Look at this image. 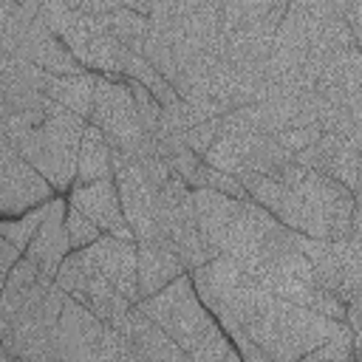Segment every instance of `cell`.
<instances>
[{
  "label": "cell",
  "mask_w": 362,
  "mask_h": 362,
  "mask_svg": "<svg viewBox=\"0 0 362 362\" xmlns=\"http://www.w3.org/2000/svg\"><path fill=\"white\" fill-rule=\"evenodd\" d=\"M238 181L252 201L300 235L342 240L359 226V195L297 158L274 175L240 173Z\"/></svg>",
  "instance_id": "obj_1"
},
{
  "label": "cell",
  "mask_w": 362,
  "mask_h": 362,
  "mask_svg": "<svg viewBox=\"0 0 362 362\" xmlns=\"http://www.w3.org/2000/svg\"><path fill=\"white\" fill-rule=\"evenodd\" d=\"M65 297L28 257H17L0 286V342L8 359L51 362V342Z\"/></svg>",
  "instance_id": "obj_2"
},
{
  "label": "cell",
  "mask_w": 362,
  "mask_h": 362,
  "mask_svg": "<svg viewBox=\"0 0 362 362\" xmlns=\"http://www.w3.org/2000/svg\"><path fill=\"white\" fill-rule=\"evenodd\" d=\"M181 351L189 362H240L232 339L195 294L189 272L170 280L150 297L136 303Z\"/></svg>",
  "instance_id": "obj_3"
},
{
  "label": "cell",
  "mask_w": 362,
  "mask_h": 362,
  "mask_svg": "<svg viewBox=\"0 0 362 362\" xmlns=\"http://www.w3.org/2000/svg\"><path fill=\"white\" fill-rule=\"evenodd\" d=\"M345 322L328 320L308 305L269 294L243 331L240 359L246 362H300L320 342L342 331Z\"/></svg>",
  "instance_id": "obj_4"
},
{
  "label": "cell",
  "mask_w": 362,
  "mask_h": 362,
  "mask_svg": "<svg viewBox=\"0 0 362 362\" xmlns=\"http://www.w3.org/2000/svg\"><path fill=\"white\" fill-rule=\"evenodd\" d=\"M189 280L195 286V294L209 308V314L218 320L223 334L232 339L238 356L243 348V331L266 303L272 291L263 288L257 277H252L246 269H240L235 260L215 255L206 263L195 266L189 272Z\"/></svg>",
  "instance_id": "obj_5"
},
{
  "label": "cell",
  "mask_w": 362,
  "mask_h": 362,
  "mask_svg": "<svg viewBox=\"0 0 362 362\" xmlns=\"http://www.w3.org/2000/svg\"><path fill=\"white\" fill-rule=\"evenodd\" d=\"M37 17L65 42V48L76 57V62L85 71L107 74V76L124 74V65L133 54L113 37L105 14L90 17V14L71 11L57 0H42Z\"/></svg>",
  "instance_id": "obj_6"
},
{
  "label": "cell",
  "mask_w": 362,
  "mask_h": 362,
  "mask_svg": "<svg viewBox=\"0 0 362 362\" xmlns=\"http://www.w3.org/2000/svg\"><path fill=\"white\" fill-rule=\"evenodd\" d=\"M82 130H85L82 116L65 107H57L40 124L25 130L14 141V147L54 187V192H68L74 184V173H76V153H79Z\"/></svg>",
  "instance_id": "obj_7"
},
{
  "label": "cell",
  "mask_w": 362,
  "mask_h": 362,
  "mask_svg": "<svg viewBox=\"0 0 362 362\" xmlns=\"http://www.w3.org/2000/svg\"><path fill=\"white\" fill-rule=\"evenodd\" d=\"M88 122L107 139L113 161H139L147 153H153L136 99L122 76L96 74Z\"/></svg>",
  "instance_id": "obj_8"
},
{
  "label": "cell",
  "mask_w": 362,
  "mask_h": 362,
  "mask_svg": "<svg viewBox=\"0 0 362 362\" xmlns=\"http://www.w3.org/2000/svg\"><path fill=\"white\" fill-rule=\"evenodd\" d=\"M147 31L173 51H209L221 42V0H153Z\"/></svg>",
  "instance_id": "obj_9"
},
{
  "label": "cell",
  "mask_w": 362,
  "mask_h": 362,
  "mask_svg": "<svg viewBox=\"0 0 362 362\" xmlns=\"http://www.w3.org/2000/svg\"><path fill=\"white\" fill-rule=\"evenodd\" d=\"M57 359H82V362H127L122 339L113 325L102 322L93 311H88L74 297H65L54 342H51V362Z\"/></svg>",
  "instance_id": "obj_10"
},
{
  "label": "cell",
  "mask_w": 362,
  "mask_h": 362,
  "mask_svg": "<svg viewBox=\"0 0 362 362\" xmlns=\"http://www.w3.org/2000/svg\"><path fill=\"white\" fill-rule=\"evenodd\" d=\"M156 240H161L170 252H175V257L181 260V266L187 272H192L195 266L215 257V252L209 249V243L204 240V235L198 229L192 189L175 175H170L158 189Z\"/></svg>",
  "instance_id": "obj_11"
},
{
  "label": "cell",
  "mask_w": 362,
  "mask_h": 362,
  "mask_svg": "<svg viewBox=\"0 0 362 362\" xmlns=\"http://www.w3.org/2000/svg\"><path fill=\"white\" fill-rule=\"evenodd\" d=\"M54 283L107 325H113L130 305H136L93 266L85 249H71L65 255V260L54 274Z\"/></svg>",
  "instance_id": "obj_12"
},
{
  "label": "cell",
  "mask_w": 362,
  "mask_h": 362,
  "mask_svg": "<svg viewBox=\"0 0 362 362\" xmlns=\"http://www.w3.org/2000/svg\"><path fill=\"white\" fill-rule=\"evenodd\" d=\"M48 198H54V187L17 153L0 127V218L23 215Z\"/></svg>",
  "instance_id": "obj_13"
},
{
  "label": "cell",
  "mask_w": 362,
  "mask_h": 362,
  "mask_svg": "<svg viewBox=\"0 0 362 362\" xmlns=\"http://www.w3.org/2000/svg\"><path fill=\"white\" fill-rule=\"evenodd\" d=\"M0 51L14 59L31 62L48 74H85V68L76 62V57L65 48V42L40 17L28 20L25 25L14 28L11 34H6L0 40Z\"/></svg>",
  "instance_id": "obj_14"
},
{
  "label": "cell",
  "mask_w": 362,
  "mask_h": 362,
  "mask_svg": "<svg viewBox=\"0 0 362 362\" xmlns=\"http://www.w3.org/2000/svg\"><path fill=\"white\" fill-rule=\"evenodd\" d=\"M359 156H362L359 139H348V136L328 133V130L320 133L317 141H311L308 147L294 153V158L300 164L339 181L354 195H359Z\"/></svg>",
  "instance_id": "obj_15"
},
{
  "label": "cell",
  "mask_w": 362,
  "mask_h": 362,
  "mask_svg": "<svg viewBox=\"0 0 362 362\" xmlns=\"http://www.w3.org/2000/svg\"><path fill=\"white\" fill-rule=\"evenodd\" d=\"M127 362H184V351L139 308L130 305L113 322Z\"/></svg>",
  "instance_id": "obj_16"
},
{
  "label": "cell",
  "mask_w": 362,
  "mask_h": 362,
  "mask_svg": "<svg viewBox=\"0 0 362 362\" xmlns=\"http://www.w3.org/2000/svg\"><path fill=\"white\" fill-rule=\"evenodd\" d=\"M93 266L130 300L139 303V255L133 238H116V235H99L93 243L85 246Z\"/></svg>",
  "instance_id": "obj_17"
},
{
  "label": "cell",
  "mask_w": 362,
  "mask_h": 362,
  "mask_svg": "<svg viewBox=\"0 0 362 362\" xmlns=\"http://www.w3.org/2000/svg\"><path fill=\"white\" fill-rule=\"evenodd\" d=\"M71 206H76L79 212H85L102 235H116V238H133L124 212H122V201L116 192L113 178H99V181H88V184H71Z\"/></svg>",
  "instance_id": "obj_18"
},
{
  "label": "cell",
  "mask_w": 362,
  "mask_h": 362,
  "mask_svg": "<svg viewBox=\"0 0 362 362\" xmlns=\"http://www.w3.org/2000/svg\"><path fill=\"white\" fill-rule=\"evenodd\" d=\"M68 252H71V243H68V232H65V201L54 198L48 218L40 223V229L28 240L23 257H28L42 277L54 280V274Z\"/></svg>",
  "instance_id": "obj_19"
},
{
  "label": "cell",
  "mask_w": 362,
  "mask_h": 362,
  "mask_svg": "<svg viewBox=\"0 0 362 362\" xmlns=\"http://www.w3.org/2000/svg\"><path fill=\"white\" fill-rule=\"evenodd\" d=\"M136 255H139V297H150L158 288H164L170 280H175L178 274H184L187 269L181 266V260L175 257V252H170L161 240L150 238V240H136Z\"/></svg>",
  "instance_id": "obj_20"
},
{
  "label": "cell",
  "mask_w": 362,
  "mask_h": 362,
  "mask_svg": "<svg viewBox=\"0 0 362 362\" xmlns=\"http://www.w3.org/2000/svg\"><path fill=\"white\" fill-rule=\"evenodd\" d=\"M288 0H221L223 31L232 28H269L277 31Z\"/></svg>",
  "instance_id": "obj_21"
},
{
  "label": "cell",
  "mask_w": 362,
  "mask_h": 362,
  "mask_svg": "<svg viewBox=\"0 0 362 362\" xmlns=\"http://www.w3.org/2000/svg\"><path fill=\"white\" fill-rule=\"evenodd\" d=\"M93 85H96V74L85 71V74H48L45 79V93L65 110L82 116L88 122L90 116V102H93Z\"/></svg>",
  "instance_id": "obj_22"
},
{
  "label": "cell",
  "mask_w": 362,
  "mask_h": 362,
  "mask_svg": "<svg viewBox=\"0 0 362 362\" xmlns=\"http://www.w3.org/2000/svg\"><path fill=\"white\" fill-rule=\"evenodd\" d=\"M99 178H113V153H110L107 139L90 122H85V130L79 139V153H76L74 184H88V181H99Z\"/></svg>",
  "instance_id": "obj_23"
},
{
  "label": "cell",
  "mask_w": 362,
  "mask_h": 362,
  "mask_svg": "<svg viewBox=\"0 0 362 362\" xmlns=\"http://www.w3.org/2000/svg\"><path fill=\"white\" fill-rule=\"evenodd\" d=\"M51 206H54V198H48V201H42V204L31 206V209H28V212H23V215L0 218V235H3L14 249H20V255H23V252H25V246H28V240H31V238H34V232L40 229V223L48 218Z\"/></svg>",
  "instance_id": "obj_24"
},
{
  "label": "cell",
  "mask_w": 362,
  "mask_h": 362,
  "mask_svg": "<svg viewBox=\"0 0 362 362\" xmlns=\"http://www.w3.org/2000/svg\"><path fill=\"white\" fill-rule=\"evenodd\" d=\"M113 37L130 51V54H141V45L147 40V14L130 11V8H113L105 14Z\"/></svg>",
  "instance_id": "obj_25"
},
{
  "label": "cell",
  "mask_w": 362,
  "mask_h": 362,
  "mask_svg": "<svg viewBox=\"0 0 362 362\" xmlns=\"http://www.w3.org/2000/svg\"><path fill=\"white\" fill-rule=\"evenodd\" d=\"M122 76L136 79L139 85H144V88H147V90H150V93H153L164 107H167V105H173V102L178 99V93L173 90V85H170V82H167V79H164V76H161V74H158V71H156V68H153L141 54H133V57L127 59V65H124V74H122Z\"/></svg>",
  "instance_id": "obj_26"
},
{
  "label": "cell",
  "mask_w": 362,
  "mask_h": 362,
  "mask_svg": "<svg viewBox=\"0 0 362 362\" xmlns=\"http://www.w3.org/2000/svg\"><path fill=\"white\" fill-rule=\"evenodd\" d=\"M187 187H189V189L204 187V189H215V192H223V195H232V198H249L246 189H243V184H240L232 173H223V170L206 164L204 158H201V164L195 167V173H192V178L187 181Z\"/></svg>",
  "instance_id": "obj_27"
},
{
  "label": "cell",
  "mask_w": 362,
  "mask_h": 362,
  "mask_svg": "<svg viewBox=\"0 0 362 362\" xmlns=\"http://www.w3.org/2000/svg\"><path fill=\"white\" fill-rule=\"evenodd\" d=\"M354 359H356V351H354V334L348 325L303 356V362H354Z\"/></svg>",
  "instance_id": "obj_28"
},
{
  "label": "cell",
  "mask_w": 362,
  "mask_h": 362,
  "mask_svg": "<svg viewBox=\"0 0 362 362\" xmlns=\"http://www.w3.org/2000/svg\"><path fill=\"white\" fill-rule=\"evenodd\" d=\"M65 232H68L71 249H85L88 243H93V240L102 235L99 226H96L85 212H79V209L71 206V204H65Z\"/></svg>",
  "instance_id": "obj_29"
},
{
  "label": "cell",
  "mask_w": 362,
  "mask_h": 362,
  "mask_svg": "<svg viewBox=\"0 0 362 362\" xmlns=\"http://www.w3.org/2000/svg\"><path fill=\"white\" fill-rule=\"evenodd\" d=\"M215 136H218V116L204 119V122H195L192 127H187V130L181 133L184 144H187L192 153H198V156L206 153V147L215 141Z\"/></svg>",
  "instance_id": "obj_30"
},
{
  "label": "cell",
  "mask_w": 362,
  "mask_h": 362,
  "mask_svg": "<svg viewBox=\"0 0 362 362\" xmlns=\"http://www.w3.org/2000/svg\"><path fill=\"white\" fill-rule=\"evenodd\" d=\"M320 133H322V130H320L317 124H291V127H286V130L274 133V139H277L286 150L297 153V150L308 147L311 141H317V139H320Z\"/></svg>",
  "instance_id": "obj_31"
},
{
  "label": "cell",
  "mask_w": 362,
  "mask_h": 362,
  "mask_svg": "<svg viewBox=\"0 0 362 362\" xmlns=\"http://www.w3.org/2000/svg\"><path fill=\"white\" fill-rule=\"evenodd\" d=\"M34 17H37V14L25 11L17 0H0V40H3L6 34H11L14 28L25 25V23L34 20Z\"/></svg>",
  "instance_id": "obj_32"
},
{
  "label": "cell",
  "mask_w": 362,
  "mask_h": 362,
  "mask_svg": "<svg viewBox=\"0 0 362 362\" xmlns=\"http://www.w3.org/2000/svg\"><path fill=\"white\" fill-rule=\"evenodd\" d=\"M59 6L71 8V11H79V14H90V17H99V14H107L116 6V0H57Z\"/></svg>",
  "instance_id": "obj_33"
},
{
  "label": "cell",
  "mask_w": 362,
  "mask_h": 362,
  "mask_svg": "<svg viewBox=\"0 0 362 362\" xmlns=\"http://www.w3.org/2000/svg\"><path fill=\"white\" fill-rule=\"evenodd\" d=\"M17 257H20V249H14V246L0 235V286H3V280H6V274H8V269L17 263Z\"/></svg>",
  "instance_id": "obj_34"
},
{
  "label": "cell",
  "mask_w": 362,
  "mask_h": 362,
  "mask_svg": "<svg viewBox=\"0 0 362 362\" xmlns=\"http://www.w3.org/2000/svg\"><path fill=\"white\" fill-rule=\"evenodd\" d=\"M116 6H122V8H130V11H139V14H150V6H153V0H116Z\"/></svg>",
  "instance_id": "obj_35"
},
{
  "label": "cell",
  "mask_w": 362,
  "mask_h": 362,
  "mask_svg": "<svg viewBox=\"0 0 362 362\" xmlns=\"http://www.w3.org/2000/svg\"><path fill=\"white\" fill-rule=\"evenodd\" d=\"M11 62H14V57H8V54H3V51H0V76L8 71V65H11Z\"/></svg>",
  "instance_id": "obj_36"
},
{
  "label": "cell",
  "mask_w": 362,
  "mask_h": 362,
  "mask_svg": "<svg viewBox=\"0 0 362 362\" xmlns=\"http://www.w3.org/2000/svg\"><path fill=\"white\" fill-rule=\"evenodd\" d=\"M0 359H8V354H6V348H3V342H0Z\"/></svg>",
  "instance_id": "obj_37"
}]
</instances>
